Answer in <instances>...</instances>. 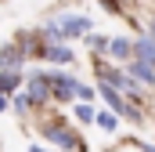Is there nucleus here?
I'll list each match as a JSON object with an SVG mask.
<instances>
[{"label": "nucleus", "instance_id": "1", "mask_svg": "<svg viewBox=\"0 0 155 152\" xmlns=\"http://www.w3.org/2000/svg\"><path fill=\"white\" fill-rule=\"evenodd\" d=\"M76 83L79 80H72L65 73H47V91H51L54 102H72L76 98Z\"/></svg>", "mask_w": 155, "mask_h": 152}, {"label": "nucleus", "instance_id": "2", "mask_svg": "<svg viewBox=\"0 0 155 152\" xmlns=\"http://www.w3.org/2000/svg\"><path fill=\"white\" fill-rule=\"evenodd\" d=\"M43 138H47L51 145H58V149H69V152L83 149V141H79V134H72V130H69V127H61V123H58V127L51 123V127L43 130Z\"/></svg>", "mask_w": 155, "mask_h": 152}, {"label": "nucleus", "instance_id": "3", "mask_svg": "<svg viewBox=\"0 0 155 152\" xmlns=\"http://www.w3.org/2000/svg\"><path fill=\"white\" fill-rule=\"evenodd\" d=\"M58 29H61V36H83V33H90V18H83V15H61Z\"/></svg>", "mask_w": 155, "mask_h": 152}, {"label": "nucleus", "instance_id": "4", "mask_svg": "<svg viewBox=\"0 0 155 152\" xmlns=\"http://www.w3.org/2000/svg\"><path fill=\"white\" fill-rule=\"evenodd\" d=\"M134 58H141V62L155 65V40H152V36H141L137 43H134Z\"/></svg>", "mask_w": 155, "mask_h": 152}, {"label": "nucleus", "instance_id": "5", "mask_svg": "<svg viewBox=\"0 0 155 152\" xmlns=\"http://www.w3.org/2000/svg\"><path fill=\"white\" fill-rule=\"evenodd\" d=\"M130 76L141 80V83H155V65L141 62V58H134V62H130Z\"/></svg>", "mask_w": 155, "mask_h": 152}, {"label": "nucleus", "instance_id": "6", "mask_svg": "<svg viewBox=\"0 0 155 152\" xmlns=\"http://www.w3.org/2000/svg\"><path fill=\"white\" fill-rule=\"evenodd\" d=\"M22 62H25V54H22L15 43H7V47L0 51V65H4V69H18Z\"/></svg>", "mask_w": 155, "mask_h": 152}, {"label": "nucleus", "instance_id": "7", "mask_svg": "<svg viewBox=\"0 0 155 152\" xmlns=\"http://www.w3.org/2000/svg\"><path fill=\"white\" fill-rule=\"evenodd\" d=\"M43 54H47L51 62H58V65H69V62H72V51H69V47H61V43H51V47H43Z\"/></svg>", "mask_w": 155, "mask_h": 152}, {"label": "nucleus", "instance_id": "8", "mask_svg": "<svg viewBox=\"0 0 155 152\" xmlns=\"http://www.w3.org/2000/svg\"><path fill=\"white\" fill-rule=\"evenodd\" d=\"M108 54H112V58H130V54H134V43L116 36V40H108Z\"/></svg>", "mask_w": 155, "mask_h": 152}, {"label": "nucleus", "instance_id": "9", "mask_svg": "<svg viewBox=\"0 0 155 152\" xmlns=\"http://www.w3.org/2000/svg\"><path fill=\"white\" fill-rule=\"evenodd\" d=\"M18 83H22L18 69H4V73H0V91H4V94H7V91H15Z\"/></svg>", "mask_w": 155, "mask_h": 152}, {"label": "nucleus", "instance_id": "10", "mask_svg": "<svg viewBox=\"0 0 155 152\" xmlns=\"http://www.w3.org/2000/svg\"><path fill=\"white\" fill-rule=\"evenodd\" d=\"M94 123H97L101 130H116V127H119V119L112 112H94Z\"/></svg>", "mask_w": 155, "mask_h": 152}, {"label": "nucleus", "instance_id": "11", "mask_svg": "<svg viewBox=\"0 0 155 152\" xmlns=\"http://www.w3.org/2000/svg\"><path fill=\"white\" fill-rule=\"evenodd\" d=\"M76 119H79V123H94V109H90V102H79V105H76Z\"/></svg>", "mask_w": 155, "mask_h": 152}, {"label": "nucleus", "instance_id": "12", "mask_svg": "<svg viewBox=\"0 0 155 152\" xmlns=\"http://www.w3.org/2000/svg\"><path fill=\"white\" fill-rule=\"evenodd\" d=\"M33 105H36V102L29 98V91H18V94H15V109H18V112H25V109H33Z\"/></svg>", "mask_w": 155, "mask_h": 152}, {"label": "nucleus", "instance_id": "13", "mask_svg": "<svg viewBox=\"0 0 155 152\" xmlns=\"http://www.w3.org/2000/svg\"><path fill=\"white\" fill-rule=\"evenodd\" d=\"M76 98H79V102H94V87H87V83H76Z\"/></svg>", "mask_w": 155, "mask_h": 152}, {"label": "nucleus", "instance_id": "14", "mask_svg": "<svg viewBox=\"0 0 155 152\" xmlns=\"http://www.w3.org/2000/svg\"><path fill=\"white\" fill-rule=\"evenodd\" d=\"M90 47H94L97 54H105V51H108V40L105 36H90Z\"/></svg>", "mask_w": 155, "mask_h": 152}, {"label": "nucleus", "instance_id": "15", "mask_svg": "<svg viewBox=\"0 0 155 152\" xmlns=\"http://www.w3.org/2000/svg\"><path fill=\"white\" fill-rule=\"evenodd\" d=\"M137 149H141V152H155V145H148V141H137Z\"/></svg>", "mask_w": 155, "mask_h": 152}, {"label": "nucleus", "instance_id": "16", "mask_svg": "<svg viewBox=\"0 0 155 152\" xmlns=\"http://www.w3.org/2000/svg\"><path fill=\"white\" fill-rule=\"evenodd\" d=\"M4 109H7V94L0 91V112H4Z\"/></svg>", "mask_w": 155, "mask_h": 152}, {"label": "nucleus", "instance_id": "17", "mask_svg": "<svg viewBox=\"0 0 155 152\" xmlns=\"http://www.w3.org/2000/svg\"><path fill=\"white\" fill-rule=\"evenodd\" d=\"M29 152H47V149H43V145H33V149H29Z\"/></svg>", "mask_w": 155, "mask_h": 152}, {"label": "nucleus", "instance_id": "18", "mask_svg": "<svg viewBox=\"0 0 155 152\" xmlns=\"http://www.w3.org/2000/svg\"><path fill=\"white\" fill-rule=\"evenodd\" d=\"M152 40H155V15H152Z\"/></svg>", "mask_w": 155, "mask_h": 152}]
</instances>
